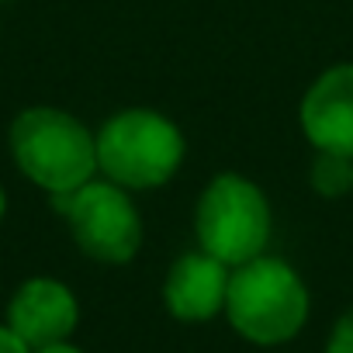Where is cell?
<instances>
[{
    "label": "cell",
    "instance_id": "6da1fadb",
    "mask_svg": "<svg viewBox=\"0 0 353 353\" xmlns=\"http://www.w3.org/2000/svg\"><path fill=\"white\" fill-rule=\"evenodd\" d=\"M11 152L49 194L77 191L97 170V139L66 111L28 108L11 125Z\"/></svg>",
    "mask_w": 353,
    "mask_h": 353
},
{
    "label": "cell",
    "instance_id": "7a4b0ae2",
    "mask_svg": "<svg viewBox=\"0 0 353 353\" xmlns=\"http://www.w3.org/2000/svg\"><path fill=\"white\" fill-rule=\"evenodd\" d=\"M225 308L232 325L253 343L291 339L308 315V291L301 277L274 256H253L229 274Z\"/></svg>",
    "mask_w": 353,
    "mask_h": 353
},
{
    "label": "cell",
    "instance_id": "3957f363",
    "mask_svg": "<svg viewBox=\"0 0 353 353\" xmlns=\"http://www.w3.org/2000/svg\"><path fill=\"white\" fill-rule=\"evenodd\" d=\"M184 139L156 111H121L97 135V166L121 188H159L181 166Z\"/></svg>",
    "mask_w": 353,
    "mask_h": 353
},
{
    "label": "cell",
    "instance_id": "277c9868",
    "mask_svg": "<svg viewBox=\"0 0 353 353\" xmlns=\"http://www.w3.org/2000/svg\"><path fill=\"white\" fill-rule=\"evenodd\" d=\"M198 239L205 253L219 256L225 267L260 256L270 239V208L263 194L236 173L215 176L198 205Z\"/></svg>",
    "mask_w": 353,
    "mask_h": 353
},
{
    "label": "cell",
    "instance_id": "5b68a950",
    "mask_svg": "<svg viewBox=\"0 0 353 353\" xmlns=\"http://www.w3.org/2000/svg\"><path fill=\"white\" fill-rule=\"evenodd\" d=\"M52 205L56 212H63V219L73 229L77 246L87 256L101 263H125L135 256L142 243V225L132 201L114 184L87 181L77 191L52 194Z\"/></svg>",
    "mask_w": 353,
    "mask_h": 353
},
{
    "label": "cell",
    "instance_id": "8992f818",
    "mask_svg": "<svg viewBox=\"0 0 353 353\" xmlns=\"http://www.w3.org/2000/svg\"><path fill=\"white\" fill-rule=\"evenodd\" d=\"M77 298L70 288L49 277H35L18 288L8 308V325L28 343V350H42L63 343L77 329Z\"/></svg>",
    "mask_w": 353,
    "mask_h": 353
},
{
    "label": "cell",
    "instance_id": "52a82bcc",
    "mask_svg": "<svg viewBox=\"0 0 353 353\" xmlns=\"http://www.w3.org/2000/svg\"><path fill=\"white\" fill-rule=\"evenodd\" d=\"M305 135L315 149L353 156V63L322 73L301 104Z\"/></svg>",
    "mask_w": 353,
    "mask_h": 353
},
{
    "label": "cell",
    "instance_id": "ba28073f",
    "mask_svg": "<svg viewBox=\"0 0 353 353\" xmlns=\"http://www.w3.org/2000/svg\"><path fill=\"white\" fill-rule=\"evenodd\" d=\"M163 294H166V305L176 319L205 322L225 305L229 270L212 253H188L173 263Z\"/></svg>",
    "mask_w": 353,
    "mask_h": 353
},
{
    "label": "cell",
    "instance_id": "9c48e42d",
    "mask_svg": "<svg viewBox=\"0 0 353 353\" xmlns=\"http://www.w3.org/2000/svg\"><path fill=\"white\" fill-rule=\"evenodd\" d=\"M312 184L325 198H339L353 188V156L325 152L319 149V159L312 163Z\"/></svg>",
    "mask_w": 353,
    "mask_h": 353
},
{
    "label": "cell",
    "instance_id": "30bf717a",
    "mask_svg": "<svg viewBox=\"0 0 353 353\" xmlns=\"http://www.w3.org/2000/svg\"><path fill=\"white\" fill-rule=\"evenodd\" d=\"M329 353H353V312H346V315L339 319V325L332 329Z\"/></svg>",
    "mask_w": 353,
    "mask_h": 353
},
{
    "label": "cell",
    "instance_id": "8fae6325",
    "mask_svg": "<svg viewBox=\"0 0 353 353\" xmlns=\"http://www.w3.org/2000/svg\"><path fill=\"white\" fill-rule=\"evenodd\" d=\"M0 353H28V343L11 325H0Z\"/></svg>",
    "mask_w": 353,
    "mask_h": 353
},
{
    "label": "cell",
    "instance_id": "7c38bea8",
    "mask_svg": "<svg viewBox=\"0 0 353 353\" xmlns=\"http://www.w3.org/2000/svg\"><path fill=\"white\" fill-rule=\"evenodd\" d=\"M35 353H80V350L77 346H66V343H52V346H42Z\"/></svg>",
    "mask_w": 353,
    "mask_h": 353
},
{
    "label": "cell",
    "instance_id": "4fadbf2b",
    "mask_svg": "<svg viewBox=\"0 0 353 353\" xmlns=\"http://www.w3.org/2000/svg\"><path fill=\"white\" fill-rule=\"evenodd\" d=\"M4 208H8V201H4V191H0V219H4Z\"/></svg>",
    "mask_w": 353,
    "mask_h": 353
}]
</instances>
